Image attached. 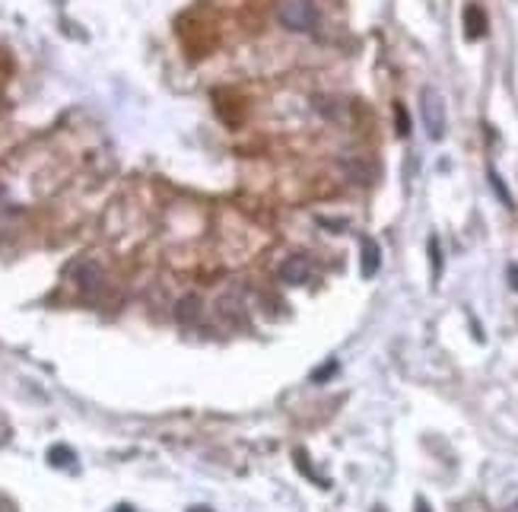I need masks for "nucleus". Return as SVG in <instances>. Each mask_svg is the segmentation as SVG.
<instances>
[{"label": "nucleus", "instance_id": "obj_2", "mask_svg": "<svg viewBox=\"0 0 518 512\" xmlns=\"http://www.w3.org/2000/svg\"><path fill=\"white\" fill-rule=\"evenodd\" d=\"M420 115H423V128H426V134H429V140H442L445 128H449V118H445L442 93H439L436 87L420 89Z\"/></svg>", "mask_w": 518, "mask_h": 512}, {"label": "nucleus", "instance_id": "obj_4", "mask_svg": "<svg viewBox=\"0 0 518 512\" xmlns=\"http://www.w3.org/2000/svg\"><path fill=\"white\" fill-rule=\"evenodd\" d=\"M359 274H363V280H372L378 274V267H382V248H378L376 239H363L359 242Z\"/></svg>", "mask_w": 518, "mask_h": 512}, {"label": "nucleus", "instance_id": "obj_3", "mask_svg": "<svg viewBox=\"0 0 518 512\" xmlns=\"http://www.w3.org/2000/svg\"><path fill=\"white\" fill-rule=\"evenodd\" d=\"M312 277V261L305 255H290V258L280 265V280L290 286H299Z\"/></svg>", "mask_w": 518, "mask_h": 512}, {"label": "nucleus", "instance_id": "obj_16", "mask_svg": "<svg viewBox=\"0 0 518 512\" xmlns=\"http://www.w3.org/2000/svg\"><path fill=\"white\" fill-rule=\"evenodd\" d=\"M188 512H213V509H210V506H191Z\"/></svg>", "mask_w": 518, "mask_h": 512}, {"label": "nucleus", "instance_id": "obj_7", "mask_svg": "<svg viewBox=\"0 0 518 512\" xmlns=\"http://www.w3.org/2000/svg\"><path fill=\"white\" fill-rule=\"evenodd\" d=\"M48 462L55 464V468H74L77 452L70 449V445H51V449H48Z\"/></svg>", "mask_w": 518, "mask_h": 512}, {"label": "nucleus", "instance_id": "obj_11", "mask_svg": "<svg viewBox=\"0 0 518 512\" xmlns=\"http://www.w3.org/2000/svg\"><path fill=\"white\" fill-rule=\"evenodd\" d=\"M198 308H201V299H198V296H188V299H181V306H179V318H181V321H188V318H198Z\"/></svg>", "mask_w": 518, "mask_h": 512}, {"label": "nucleus", "instance_id": "obj_13", "mask_svg": "<svg viewBox=\"0 0 518 512\" xmlns=\"http://www.w3.org/2000/svg\"><path fill=\"white\" fill-rule=\"evenodd\" d=\"M334 372H337V363L331 360V363H327L325 369H315V372H312V382H327V379H331Z\"/></svg>", "mask_w": 518, "mask_h": 512}, {"label": "nucleus", "instance_id": "obj_14", "mask_svg": "<svg viewBox=\"0 0 518 512\" xmlns=\"http://www.w3.org/2000/svg\"><path fill=\"white\" fill-rule=\"evenodd\" d=\"M506 277H509V286L518 293V265H509V271H506Z\"/></svg>", "mask_w": 518, "mask_h": 512}, {"label": "nucleus", "instance_id": "obj_10", "mask_svg": "<svg viewBox=\"0 0 518 512\" xmlns=\"http://www.w3.org/2000/svg\"><path fill=\"white\" fill-rule=\"evenodd\" d=\"M395 128H398V134L401 137L410 134V115H407V108H404L401 102H395Z\"/></svg>", "mask_w": 518, "mask_h": 512}, {"label": "nucleus", "instance_id": "obj_17", "mask_svg": "<svg viewBox=\"0 0 518 512\" xmlns=\"http://www.w3.org/2000/svg\"><path fill=\"white\" fill-rule=\"evenodd\" d=\"M115 512H134V509H130V506H128V503H121V506H118Z\"/></svg>", "mask_w": 518, "mask_h": 512}, {"label": "nucleus", "instance_id": "obj_5", "mask_svg": "<svg viewBox=\"0 0 518 512\" xmlns=\"http://www.w3.org/2000/svg\"><path fill=\"white\" fill-rule=\"evenodd\" d=\"M464 35H468L471 42L487 35V13H483V6H477V4L464 6Z\"/></svg>", "mask_w": 518, "mask_h": 512}, {"label": "nucleus", "instance_id": "obj_9", "mask_svg": "<svg viewBox=\"0 0 518 512\" xmlns=\"http://www.w3.org/2000/svg\"><path fill=\"white\" fill-rule=\"evenodd\" d=\"M429 265H432V280L442 277V252H439V239L429 235Z\"/></svg>", "mask_w": 518, "mask_h": 512}, {"label": "nucleus", "instance_id": "obj_1", "mask_svg": "<svg viewBox=\"0 0 518 512\" xmlns=\"http://www.w3.org/2000/svg\"><path fill=\"white\" fill-rule=\"evenodd\" d=\"M277 16L283 23V29L299 32V35H309L321 26V10L315 0H283Z\"/></svg>", "mask_w": 518, "mask_h": 512}, {"label": "nucleus", "instance_id": "obj_18", "mask_svg": "<svg viewBox=\"0 0 518 512\" xmlns=\"http://www.w3.org/2000/svg\"><path fill=\"white\" fill-rule=\"evenodd\" d=\"M512 512H518V506H515V509H512Z\"/></svg>", "mask_w": 518, "mask_h": 512}, {"label": "nucleus", "instance_id": "obj_15", "mask_svg": "<svg viewBox=\"0 0 518 512\" xmlns=\"http://www.w3.org/2000/svg\"><path fill=\"white\" fill-rule=\"evenodd\" d=\"M414 512H432V506L423 500V496H417V503H414Z\"/></svg>", "mask_w": 518, "mask_h": 512}, {"label": "nucleus", "instance_id": "obj_6", "mask_svg": "<svg viewBox=\"0 0 518 512\" xmlns=\"http://www.w3.org/2000/svg\"><path fill=\"white\" fill-rule=\"evenodd\" d=\"M293 462H296V468L303 471L305 477H312V481L318 484L321 490L331 487V481H327V477H321V474H315V471H312V464H309V455H305V449H296V452H293Z\"/></svg>", "mask_w": 518, "mask_h": 512}, {"label": "nucleus", "instance_id": "obj_8", "mask_svg": "<svg viewBox=\"0 0 518 512\" xmlns=\"http://www.w3.org/2000/svg\"><path fill=\"white\" fill-rule=\"evenodd\" d=\"M77 271H80V286H83V290H96V286H99L102 271L96 265H80Z\"/></svg>", "mask_w": 518, "mask_h": 512}, {"label": "nucleus", "instance_id": "obj_12", "mask_svg": "<svg viewBox=\"0 0 518 512\" xmlns=\"http://www.w3.org/2000/svg\"><path fill=\"white\" fill-rule=\"evenodd\" d=\"M490 182H493V191H496V194H500V198H502V204H506V207H512V194L506 191V185H502V179H500V175L493 172V169H490Z\"/></svg>", "mask_w": 518, "mask_h": 512}]
</instances>
